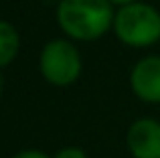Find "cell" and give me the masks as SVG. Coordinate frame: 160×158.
<instances>
[{"label":"cell","mask_w":160,"mask_h":158,"mask_svg":"<svg viewBox=\"0 0 160 158\" xmlns=\"http://www.w3.org/2000/svg\"><path fill=\"white\" fill-rule=\"evenodd\" d=\"M109 0H61L57 20L69 37L79 41H93L113 24Z\"/></svg>","instance_id":"1"},{"label":"cell","mask_w":160,"mask_h":158,"mask_svg":"<svg viewBox=\"0 0 160 158\" xmlns=\"http://www.w3.org/2000/svg\"><path fill=\"white\" fill-rule=\"evenodd\" d=\"M113 28L122 43L132 47H148L160 39V14L148 4L134 2L116 12Z\"/></svg>","instance_id":"2"},{"label":"cell","mask_w":160,"mask_h":158,"mask_svg":"<svg viewBox=\"0 0 160 158\" xmlns=\"http://www.w3.org/2000/svg\"><path fill=\"white\" fill-rule=\"evenodd\" d=\"M41 71L53 85H71L81 73L79 51L67 41H51L41 53Z\"/></svg>","instance_id":"3"},{"label":"cell","mask_w":160,"mask_h":158,"mask_svg":"<svg viewBox=\"0 0 160 158\" xmlns=\"http://www.w3.org/2000/svg\"><path fill=\"white\" fill-rule=\"evenodd\" d=\"M128 148L134 158H160V124L156 120H138L128 130Z\"/></svg>","instance_id":"4"},{"label":"cell","mask_w":160,"mask_h":158,"mask_svg":"<svg viewBox=\"0 0 160 158\" xmlns=\"http://www.w3.org/2000/svg\"><path fill=\"white\" fill-rule=\"evenodd\" d=\"M134 93L150 103H160V57H146L132 69Z\"/></svg>","instance_id":"5"},{"label":"cell","mask_w":160,"mask_h":158,"mask_svg":"<svg viewBox=\"0 0 160 158\" xmlns=\"http://www.w3.org/2000/svg\"><path fill=\"white\" fill-rule=\"evenodd\" d=\"M20 37L18 31L6 20H0V67H6L18 55Z\"/></svg>","instance_id":"6"},{"label":"cell","mask_w":160,"mask_h":158,"mask_svg":"<svg viewBox=\"0 0 160 158\" xmlns=\"http://www.w3.org/2000/svg\"><path fill=\"white\" fill-rule=\"evenodd\" d=\"M55 158H87L81 148H63Z\"/></svg>","instance_id":"7"},{"label":"cell","mask_w":160,"mask_h":158,"mask_svg":"<svg viewBox=\"0 0 160 158\" xmlns=\"http://www.w3.org/2000/svg\"><path fill=\"white\" fill-rule=\"evenodd\" d=\"M14 158H49V156L39 150H24V152H18Z\"/></svg>","instance_id":"8"},{"label":"cell","mask_w":160,"mask_h":158,"mask_svg":"<svg viewBox=\"0 0 160 158\" xmlns=\"http://www.w3.org/2000/svg\"><path fill=\"white\" fill-rule=\"evenodd\" d=\"M112 4H120V6H128V4H134L136 0H109Z\"/></svg>","instance_id":"9"},{"label":"cell","mask_w":160,"mask_h":158,"mask_svg":"<svg viewBox=\"0 0 160 158\" xmlns=\"http://www.w3.org/2000/svg\"><path fill=\"white\" fill-rule=\"evenodd\" d=\"M0 93H2V79H0Z\"/></svg>","instance_id":"10"}]
</instances>
